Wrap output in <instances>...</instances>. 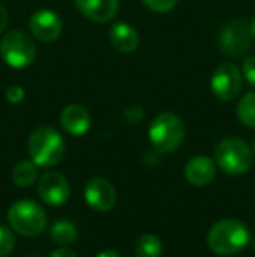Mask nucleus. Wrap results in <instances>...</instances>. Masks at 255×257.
<instances>
[{"instance_id": "nucleus-20", "label": "nucleus", "mask_w": 255, "mask_h": 257, "mask_svg": "<svg viewBox=\"0 0 255 257\" xmlns=\"http://www.w3.org/2000/svg\"><path fill=\"white\" fill-rule=\"evenodd\" d=\"M14 248V234L9 227L0 226V257H7Z\"/></svg>"}, {"instance_id": "nucleus-2", "label": "nucleus", "mask_w": 255, "mask_h": 257, "mask_svg": "<svg viewBox=\"0 0 255 257\" xmlns=\"http://www.w3.org/2000/svg\"><path fill=\"white\" fill-rule=\"evenodd\" d=\"M28 153L37 166H55L65 154V142L58 132L51 126H39L28 139Z\"/></svg>"}, {"instance_id": "nucleus-8", "label": "nucleus", "mask_w": 255, "mask_h": 257, "mask_svg": "<svg viewBox=\"0 0 255 257\" xmlns=\"http://www.w3.org/2000/svg\"><path fill=\"white\" fill-rule=\"evenodd\" d=\"M210 86L213 95L218 100H224V102L234 100L243 88L241 72H239V68L234 63L225 61V63L218 65L213 74H211Z\"/></svg>"}, {"instance_id": "nucleus-16", "label": "nucleus", "mask_w": 255, "mask_h": 257, "mask_svg": "<svg viewBox=\"0 0 255 257\" xmlns=\"http://www.w3.org/2000/svg\"><path fill=\"white\" fill-rule=\"evenodd\" d=\"M49 234L56 245H70L77 238V227L70 220H56Z\"/></svg>"}, {"instance_id": "nucleus-29", "label": "nucleus", "mask_w": 255, "mask_h": 257, "mask_svg": "<svg viewBox=\"0 0 255 257\" xmlns=\"http://www.w3.org/2000/svg\"><path fill=\"white\" fill-rule=\"evenodd\" d=\"M253 154H255V140H253Z\"/></svg>"}, {"instance_id": "nucleus-17", "label": "nucleus", "mask_w": 255, "mask_h": 257, "mask_svg": "<svg viewBox=\"0 0 255 257\" xmlns=\"http://www.w3.org/2000/svg\"><path fill=\"white\" fill-rule=\"evenodd\" d=\"M37 179V165L30 159H25V161H20L13 170V180L14 184L21 187H27L30 184L35 182Z\"/></svg>"}, {"instance_id": "nucleus-12", "label": "nucleus", "mask_w": 255, "mask_h": 257, "mask_svg": "<svg viewBox=\"0 0 255 257\" xmlns=\"http://www.w3.org/2000/svg\"><path fill=\"white\" fill-rule=\"evenodd\" d=\"M82 16L95 23H107L119 11V0H74Z\"/></svg>"}, {"instance_id": "nucleus-14", "label": "nucleus", "mask_w": 255, "mask_h": 257, "mask_svg": "<svg viewBox=\"0 0 255 257\" xmlns=\"http://www.w3.org/2000/svg\"><path fill=\"white\" fill-rule=\"evenodd\" d=\"M185 179L192 186H206L215 179V163L208 156H196L185 165Z\"/></svg>"}, {"instance_id": "nucleus-7", "label": "nucleus", "mask_w": 255, "mask_h": 257, "mask_svg": "<svg viewBox=\"0 0 255 257\" xmlns=\"http://www.w3.org/2000/svg\"><path fill=\"white\" fill-rule=\"evenodd\" d=\"M250 44H252L250 25L243 18L231 20L218 32V48L227 56H243L250 49Z\"/></svg>"}, {"instance_id": "nucleus-22", "label": "nucleus", "mask_w": 255, "mask_h": 257, "mask_svg": "<svg viewBox=\"0 0 255 257\" xmlns=\"http://www.w3.org/2000/svg\"><path fill=\"white\" fill-rule=\"evenodd\" d=\"M6 98L9 103H21L25 100V89L21 86L11 84L6 88Z\"/></svg>"}, {"instance_id": "nucleus-19", "label": "nucleus", "mask_w": 255, "mask_h": 257, "mask_svg": "<svg viewBox=\"0 0 255 257\" xmlns=\"http://www.w3.org/2000/svg\"><path fill=\"white\" fill-rule=\"evenodd\" d=\"M236 114L241 124H245L246 128H255V91L246 93L238 103Z\"/></svg>"}, {"instance_id": "nucleus-28", "label": "nucleus", "mask_w": 255, "mask_h": 257, "mask_svg": "<svg viewBox=\"0 0 255 257\" xmlns=\"http://www.w3.org/2000/svg\"><path fill=\"white\" fill-rule=\"evenodd\" d=\"M250 34H252V37L255 39V20L250 23Z\"/></svg>"}, {"instance_id": "nucleus-10", "label": "nucleus", "mask_w": 255, "mask_h": 257, "mask_svg": "<svg viewBox=\"0 0 255 257\" xmlns=\"http://www.w3.org/2000/svg\"><path fill=\"white\" fill-rule=\"evenodd\" d=\"M39 196L49 206H62L70 198V186L62 173H44L39 180Z\"/></svg>"}, {"instance_id": "nucleus-24", "label": "nucleus", "mask_w": 255, "mask_h": 257, "mask_svg": "<svg viewBox=\"0 0 255 257\" xmlns=\"http://www.w3.org/2000/svg\"><path fill=\"white\" fill-rule=\"evenodd\" d=\"M124 119L129 122V124H138L143 119V108L142 107H129L124 110Z\"/></svg>"}, {"instance_id": "nucleus-23", "label": "nucleus", "mask_w": 255, "mask_h": 257, "mask_svg": "<svg viewBox=\"0 0 255 257\" xmlns=\"http://www.w3.org/2000/svg\"><path fill=\"white\" fill-rule=\"evenodd\" d=\"M243 75H245L246 82H248L250 86H253L255 88V56H248L245 58V61H243Z\"/></svg>"}, {"instance_id": "nucleus-5", "label": "nucleus", "mask_w": 255, "mask_h": 257, "mask_svg": "<svg viewBox=\"0 0 255 257\" xmlns=\"http://www.w3.org/2000/svg\"><path fill=\"white\" fill-rule=\"evenodd\" d=\"M7 219H9L11 227L21 236H39L48 224V215L44 208L30 200L13 203L7 212Z\"/></svg>"}, {"instance_id": "nucleus-18", "label": "nucleus", "mask_w": 255, "mask_h": 257, "mask_svg": "<svg viewBox=\"0 0 255 257\" xmlns=\"http://www.w3.org/2000/svg\"><path fill=\"white\" fill-rule=\"evenodd\" d=\"M161 252H163V245L159 238L154 234H143L135 245L136 257H161Z\"/></svg>"}, {"instance_id": "nucleus-11", "label": "nucleus", "mask_w": 255, "mask_h": 257, "mask_svg": "<svg viewBox=\"0 0 255 257\" xmlns=\"http://www.w3.org/2000/svg\"><path fill=\"white\" fill-rule=\"evenodd\" d=\"M63 23L55 11L41 9L32 14L30 32L41 42H55L62 35Z\"/></svg>"}, {"instance_id": "nucleus-1", "label": "nucleus", "mask_w": 255, "mask_h": 257, "mask_svg": "<svg viewBox=\"0 0 255 257\" xmlns=\"http://www.w3.org/2000/svg\"><path fill=\"white\" fill-rule=\"evenodd\" d=\"M250 233L241 220L222 219L208 231V247L218 255H234L248 245Z\"/></svg>"}, {"instance_id": "nucleus-13", "label": "nucleus", "mask_w": 255, "mask_h": 257, "mask_svg": "<svg viewBox=\"0 0 255 257\" xmlns=\"http://www.w3.org/2000/svg\"><path fill=\"white\" fill-rule=\"evenodd\" d=\"M60 122H62L63 130L68 135L82 137L89 130V126H91V117H89V112L82 105L70 103L62 110Z\"/></svg>"}, {"instance_id": "nucleus-4", "label": "nucleus", "mask_w": 255, "mask_h": 257, "mask_svg": "<svg viewBox=\"0 0 255 257\" xmlns=\"http://www.w3.org/2000/svg\"><path fill=\"white\" fill-rule=\"evenodd\" d=\"M253 154L248 144L236 137L222 139L215 147V163L227 175H241L252 168Z\"/></svg>"}, {"instance_id": "nucleus-26", "label": "nucleus", "mask_w": 255, "mask_h": 257, "mask_svg": "<svg viewBox=\"0 0 255 257\" xmlns=\"http://www.w3.org/2000/svg\"><path fill=\"white\" fill-rule=\"evenodd\" d=\"M7 21H9V16H7V11H6V7H4L2 4H0V34H2V32L6 30Z\"/></svg>"}, {"instance_id": "nucleus-21", "label": "nucleus", "mask_w": 255, "mask_h": 257, "mask_svg": "<svg viewBox=\"0 0 255 257\" xmlns=\"http://www.w3.org/2000/svg\"><path fill=\"white\" fill-rule=\"evenodd\" d=\"M145 4L147 9H150L152 13H168L177 6V0H142Z\"/></svg>"}, {"instance_id": "nucleus-6", "label": "nucleus", "mask_w": 255, "mask_h": 257, "mask_svg": "<svg viewBox=\"0 0 255 257\" xmlns=\"http://www.w3.org/2000/svg\"><path fill=\"white\" fill-rule=\"evenodd\" d=\"M0 54L9 67L25 68L34 63L37 56V48L25 32L11 30L0 41Z\"/></svg>"}, {"instance_id": "nucleus-27", "label": "nucleus", "mask_w": 255, "mask_h": 257, "mask_svg": "<svg viewBox=\"0 0 255 257\" xmlns=\"http://www.w3.org/2000/svg\"><path fill=\"white\" fill-rule=\"evenodd\" d=\"M96 257H121V255L117 254L116 250H103V252H100Z\"/></svg>"}, {"instance_id": "nucleus-15", "label": "nucleus", "mask_w": 255, "mask_h": 257, "mask_svg": "<svg viewBox=\"0 0 255 257\" xmlns=\"http://www.w3.org/2000/svg\"><path fill=\"white\" fill-rule=\"evenodd\" d=\"M110 44L119 53H133L140 44V35L131 25L116 23L110 28Z\"/></svg>"}, {"instance_id": "nucleus-30", "label": "nucleus", "mask_w": 255, "mask_h": 257, "mask_svg": "<svg viewBox=\"0 0 255 257\" xmlns=\"http://www.w3.org/2000/svg\"><path fill=\"white\" fill-rule=\"evenodd\" d=\"M253 247H255V240H253Z\"/></svg>"}, {"instance_id": "nucleus-9", "label": "nucleus", "mask_w": 255, "mask_h": 257, "mask_svg": "<svg viewBox=\"0 0 255 257\" xmlns=\"http://www.w3.org/2000/svg\"><path fill=\"white\" fill-rule=\"evenodd\" d=\"M84 198L93 210L109 212L117 201L116 187L103 177H93L84 187Z\"/></svg>"}, {"instance_id": "nucleus-3", "label": "nucleus", "mask_w": 255, "mask_h": 257, "mask_svg": "<svg viewBox=\"0 0 255 257\" xmlns=\"http://www.w3.org/2000/svg\"><path fill=\"white\" fill-rule=\"evenodd\" d=\"M185 137L184 121L173 112H161L152 119L149 139L157 153H173L180 147Z\"/></svg>"}, {"instance_id": "nucleus-25", "label": "nucleus", "mask_w": 255, "mask_h": 257, "mask_svg": "<svg viewBox=\"0 0 255 257\" xmlns=\"http://www.w3.org/2000/svg\"><path fill=\"white\" fill-rule=\"evenodd\" d=\"M49 257H77V254L67 247H60V248H56V250H53Z\"/></svg>"}]
</instances>
